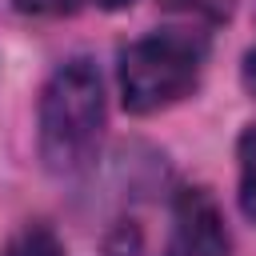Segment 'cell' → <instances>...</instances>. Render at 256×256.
<instances>
[{
  "mask_svg": "<svg viewBox=\"0 0 256 256\" xmlns=\"http://www.w3.org/2000/svg\"><path fill=\"white\" fill-rule=\"evenodd\" d=\"M208 36L192 28H156L120 48V100L132 116H152L184 100L204 72Z\"/></svg>",
  "mask_w": 256,
  "mask_h": 256,
  "instance_id": "obj_2",
  "label": "cell"
},
{
  "mask_svg": "<svg viewBox=\"0 0 256 256\" xmlns=\"http://www.w3.org/2000/svg\"><path fill=\"white\" fill-rule=\"evenodd\" d=\"M240 76H244V88L256 96V48L244 56V68H240Z\"/></svg>",
  "mask_w": 256,
  "mask_h": 256,
  "instance_id": "obj_8",
  "label": "cell"
},
{
  "mask_svg": "<svg viewBox=\"0 0 256 256\" xmlns=\"http://www.w3.org/2000/svg\"><path fill=\"white\" fill-rule=\"evenodd\" d=\"M108 124L104 80L92 60H64L48 84L40 88L36 108V148L52 176H80L92 168L100 152V136Z\"/></svg>",
  "mask_w": 256,
  "mask_h": 256,
  "instance_id": "obj_1",
  "label": "cell"
},
{
  "mask_svg": "<svg viewBox=\"0 0 256 256\" xmlns=\"http://www.w3.org/2000/svg\"><path fill=\"white\" fill-rule=\"evenodd\" d=\"M232 236L208 188H180L172 196V232L164 256H228Z\"/></svg>",
  "mask_w": 256,
  "mask_h": 256,
  "instance_id": "obj_3",
  "label": "cell"
},
{
  "mask_svg": "<svg viewBox=\"0 0 256 256\" xmlns=\"http://www.w3.org/2000/svg\"><path fill=\"white\" fill-rule=\"evenodd\" d=\"M20 12H32V16H72L80 8H104V12H116L132 0H12Z\"/></svg>",
  "mask_w": 256,
  "mask_h": 256,
  "instance_id": "obj_6",
  "label": "cell"
},
{
  "mask_svg": "<svg viewBox=\"0 0 256 256\" xmlns=\"http://www.w3.org/2000/svg\"><path fill=\"white\" fill-rule=\"evenodd\" d=\"M156 4L184 12V16H196V20H208V24H224L236 12V0H156Z\"/></svg>",
  "mask_w": 256,
  "mask_h": 256,
  "instance_id": "obj_7",
  "label": "cell"
},
{
  "mask_svg": "<svg viewBox=\"0 0 256 256\" xmlns=\"http://www.w3.org/2000/svg\"><path fill=\"white\" fill-rule=\"evenodd\" d=\"M236 160H240V208L248 220H256V124L240 132Z\"/></svg>",
  "mask_w": 256,
  "mask_h": 256,
  "instance_id": "obj_4",
  "label": "cell"
},
{
  "mask_svg": "<svg viewBox=\"0 0 256 256\" xmlns=\"http://www.w3.org/2000/svg\"><path fill=\"white\" fill-rule=\"evenodd\" d=\"M4 256H64V244H60V236L48 224H24L8 240Z\"/></svg>",
  "mask_w": 256,
  "mask_h": 256,
  "instance_id": "obj_5",
  "label": "cell"
}]
</instances>
